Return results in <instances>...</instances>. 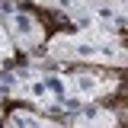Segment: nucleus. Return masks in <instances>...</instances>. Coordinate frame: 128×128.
Segmentation results:
<instances>
[{
  "mask_svg": "<svg viewBox=\"0 0 128 128\" xmlns=\"http://www.w3.org/2000/svg\"><path fill=\"white\" fill-rule=\"evenodd\" d=\"M122 86L118 74L99 67H38L22 64L0 77V93L26 102L42 115H70Z\"/></svg>",
  "mask_w": 128,
  "mask_h": 128,
  "instance_id": "obj_1",
  "label": "nucleus"
},
{
  "mask_svg": "<svg viewBox=\"0 0 128 128\" xmlns=\"http://www.w3.org/2000/svg\"><path fill=\"white\" fill-rule=\"evenodd\" d=\"M48 64H83V67H128V35L112 29H74L48 35L42 51Z\"/></svg>",
  "mask_w": 128,
  "mask_h": 128,
  "instance_id": "obj_2",
  "label": "nucleus"
},
{
  "mask_svg": "<svg viewBox=\"0 0 128 128\" xmlns=\"http://www.w3.org/2000/svg\"><path fill=\"white\" fill-rule=\"evenodd\" d=\"M0 22L10 32L16 51L22 54H38L48 45L45 22L29 10V3H16V0H0Z\"/></svg>",
  "mask_w": 128,
  "mask_h": 128,
  "instance_id": "obj_3",
  "label": "nucleus"
},
{
  "mask_svg": "<svg viewBox=\"0 0 128 128\" xmlns=\"http://www.w3.org/2000/svg\"><path fill=\"white\" fill-rule=\"evenodd\" d=\"M67 128H118V112L93 102V106H83V109L70 112Z\"/></svg>",
  "mask_w": 128,
  "mask_h": 128,
  "instance_id": "obj_4",
  "label": "nucleus"
},
{
  "mask_svg": "<svg viewBox=\"0 0 128 128\" xmlns=\"http://www.w3.org/2000/svg\"><path fill=\"white\" fill-rule=\"evenodd\" d=\"M0 128H67V125L54 122L51 115H42V112L22 106V109L6 112V115H3V122H0Z\"/></svg>",
  "mask_w": 128,
  "mask_h": 128,
  "instance_id": "obj_5",
  "label": "nucleus"
},
{
  "mask_svg": "<svg viewBox=\"0 0 128 128\" xmlns=\"http://www.w3.org/2000/svg\"><path fill=\"white\" fill-rule=\"evenodd\" d=\"M13 58H16V45H13V38H10V32L3 29V22H0V77L16 67Z\"/></svg>",
  "mask_w": 128,
  "mask_h": 128,
  "instance_id": "obj_6",
  "label": "nucleus"
},
{
  "mask_svg": "<svg viewBox=\"0 0 128 128\" xmlns=\"http://www.w3.org/2000/svg\"><path fill=\"white\" fill-rule=\"evenodd\" d=\"M0 122H3V115H0Z\"/></svg>",
  "mask_w": 128,
  "mask_h": 128,
  "instance_id": "obj_7",
  "label": "nucleus"
},
{
  "mask_svg": "<svg viewBox=\"0 0 128 128\" xmlns=\"http://www.w3.org/2000/svg\"><path fill=\"white\" fill-rule=\"evenodd\" d=\"M125 115H128V109H125Z\"/></svg>",
  "mask_w": 128,
  "mask_h": 128,
  "instance_id": "obj_8",
  "label": "nucleus"
}]
</instances>
